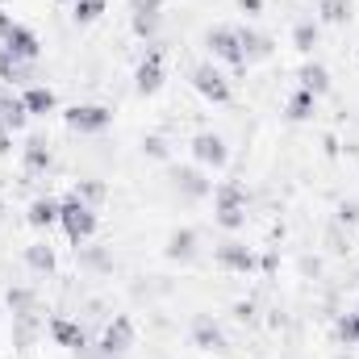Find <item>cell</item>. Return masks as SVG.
<instances>
[{
	"label": "cell",
	"instance_id": "1",
	"mask_svg": "<svg viewBox=\"0 0 359 359\" xmlns=\"http://www.w3.org/2000/svg\"><path fill=\"white\" fill-rule=\"evenodd\" d=\"M59 226L72 238V247H84L96 234V209L84 205L80 196H67V201H59Z\"/></svg>",
	"mask_w": 359,
	"mask_h": 359
},
{
	"label": "cell",
	"instance_id": "2",
	"mask_svg": "<svg viewBox=\"0 0 359 359\" xmlns=\"http://www.w3.org/2000/svg\"><path fill=\"white\" fill-rule=\"evenodd\" d=\"M205 46H209V55H213V59L230 63L234 72H238V67H247L243 38H238V29H234V25H213V29L205 34Z\"/></svg>",
	"mask_w": 359,
	"mask_h": 359
},
{
	"label": "cell",
	"instance_id": "3",
	"mask_svg": "<svg viewBox=\"0 0 359 359\" xmlns=\"http://www.w3.org/2000/svg\"><path fill=\"white\" fill-rule=\"evenodd\" d=\"M63 121L76 134H104L113 126V109H104V104H76V109L63 113Z\"/></svg>",
	"mask_w": 359,
	"mask_h": 359
},
{
	"label": "cell",
	"instance_id": "4",
	"mask_svg": "<svg viewBox=\"0 0 359 359\" xmlns=\"http://www.w3.org/2000/svg\"><path fill=\"white\" fill-rule=\"evenodd\" d=\"M0 46L17 59V63H34L38 55H42V42H38V34L34 29H25L21 21H13L4 34H0Z\"/></svg>",
	"mask_w": 359,
	"mask_h": 359
},
{
	"label": "cell",
	"instance_id": "5",
	"mask_svg": "<svg viewBox=\"0 0 359 359\" xmlns=\"http://www.w3.org/2000/svg\"><path fill=\"white\" fill-rule=\"evenodd\" d=\"M192 159H196L201 168H209V172H222V168L230 163L226 138H222V134H213V130H201V134L192 138Z\"/></svg>",
	"mask_w": 359,
	"mask_h": 359
},
{
	"label": "cell",
	"instance_id": "6",
	"mask_svg": "<svg viewBox=\"0 0 359 359\" xmlns=\"http://www.w3.org/2000/svg\"><path fill=\"white\" fill-rule=\"evenodd\" d=\"M192 88L201 92L205 100H213V104H230V80L213 67V63H201V67H192Z\"/></svg>",
	"mask_w": 359,
	"mask_h": 359
},
{
	"label": "cell",
	"instance_id": "7",
	"mask_svg": "<svg viewBox=\"0 0 359 359\" xmlns=\"http://www.w3.org/2000/svg\"><path fill=\"white\" fill-rule=\"evenodd\" d=\"M130 347H134V322L117 313V318L104 326V334H100V355H104V359H117V355H126Z\"/></svg>",
	"mask_w": 359,
	"mask_h": 359
},
{
	"label": "cell",
	"instance_id": "8",
	"mask_svg": "<svg viewBox=\"0 0 359 359\" xmlns=\"http://www.w3.org/2000/svg\"><path fill=\"white\" fill-rule=\"evenodd\" d=\"M134 88H138V96H151V92L163 88V55H159V50H151V55L138 63V72H134Z\"/></svg>",
	"mask_w": 359,
	"mask_h": 359
},
{
	"label": "cell",
	"instance_id": "9",
	"mask_svg": "<svg viewBox=\"0 0 359 359\" xmlns=\"http://www.w3.org/2000/svg\"><path fill=\"white\" fill-rule=\"evenodd\" d=\"M213 259H217V268H226V271H251V268H255L251 247H243L238 238H226V243L213 251Z\"/></svg>",
	"mask_w": 359,
	"mask_h": 359
},
{
	"label": "cell",
	"instance_id": "10",
	"mask_svg": "<svg viewBox=\"0 0 359 359\" xmlns=\"http://www.w3.org/2000/svg\"><path fill=\"white\" fill-rule=\"evenodd\" d=\"M50 159H55V155H50L46 138H42V134H29L25 147H21V163H25V172H29V176H42V172L50 168Z\"/></svg>",
	"mask_w": 359,
	"mask_h": 359
},
{
	"label": "cell",
	"instance_id": "11",
	"mask_svg": "<svg viewBox=\"0 0 359 359\" xmlns=\"http://www.w3.org/2000/svg\"><path fill=\"white\" fill-rule=\"evenodd\" d=\"M50 339L59 343V347H67V351H84V326L80 322H72V318H50Z\"/></svg>",
	"mask_w": 359,
	"mask_h": 359
},
{
	"label": "cell",
	"instance_id": "12",
	"mask_svg": "<svg viewBox=\"0 0 359 359\" xmlns=\"http://www.w3.org/2000/svg\"><path fill=\"white\" fill-rule=\"evenodd\" d=\"M192 343H196L201 351H222V347H226V334H222V326H217L209 313H201V318L192 322Z\"/></svg>",
	"mask_w": 359,
	"mask_h": 359
},
{
	"label": "cell",
	"instance_id": "13",
	"mask_svg": "<svg viewBox=\"0 0 359 359\" xmlns=\"http://www.w3.org/2000/svg\"><path fill=\"white\" fill-rule=\"evenodd\" d=\"M172 180H176L180 192H184V196H192V201L213 196V180H205L196 168H176V172H172Z\"/></svg>",
	"mask_w": 359,
	"mask_h": 359
},
{
	"label": "cell",
	"instance_id": "14",
	"mask_svg": "<svg viewBox=\"0 0 359 359\" xmlns=\"http://www.w3.org/2000/svg\"><path fill=\"white\" fill-rule=\"evenodd\" d=\"M217 209H247V188L238 180H222L213 184V213Z\"/></svg>",
	"mask_w": 359,
	"mask_h": 359
},
{
	"label": "cell",
	"instance_id": "15",
	"mask_svg": "<svg viewBox=\"0 0 359 359\" xmlns=\"http://www.w3.org/2000/svg\"><path fill=\"white\" fill-rule=\"evenodd\" d=\"M25 222H29L34 230L55 226V222H59V201H55V196H34L29 209H25Z\"/></svg>",
	"mask_w": 359,
	"mask_h": 359
},
{
	"label": "cell",
	"instance_id": "16",
	"mask_svg": "<svg viewBox=\"0 0 359 359\" xmlns=\"http://www.w3.org/2000/svg\"><path fill=\"white\" fill-rule=\"evenodd\" d=\"M21 104H25V113L29 117H46V113H55V92L50 88H42V84H34V88H25L21 92Z\"/></svg>",
	"mask_w": 359,
	"mask_h": 359
},
{
	"label": "cell",
	"instance_id": "17",
	"mask_svg": "<svg viewBox=\"0 0 359 359\" xmlns=\"http://www.w3.org/2000/svg\"><path fill=\"white\" fill-rule=\"evenodd\" d=\"M196 255V230H172L168 234V259H192Z\"/></svg>",
	"mask_w": 359,
	"mask_h": 359
},
{
	"label": "cell",
	"instance_id": "18",
	"mask_svg": "<svg viewBox=\"0 0 359 359\" xmlns=\"http://www.w3.org/2000/svg\"><path fill=\"white\" fill-rule=\"evenodd\" d=\"M238 38H243V55H247V63H251V59H268L271 55V38L268 34H255V29L238 25Z\"/></svg>",
	"mask_w": 359,
	"mask_h": 359
},
{
	"label": "cell",
	"instance_id": "19",
	"mask_svg": "<svg viewBox=\"0 0 359 359\" xmlns=\"http://www.w3.org/2000/svg\"><path fill=\"white\" fill-rule=\"evenodd\" d=\"M297 80H301V88H305V92H313V96H322V92H330V72H326L322 63H305Z\"/></svg>",
	"mask_w": 359,
	"mask_h": 359
},
{
	"label": "cell",
	"instance_id": "20",
	"mask_svg": "<svg viewBox=\"0 0 359 359\" xmlns=\"http://www.w3.org/2000/svg\"><path fill=\"white\" fill-rule=\"evenodd\" d=\"M313 109H318V96L313 92H305V88H297L292 96H288V121H309L313 117Z\"/></svg>",
	"mask_w": 359,
	"mask_h": 359
},
{
	"label": "cell",
	"instance_id": "21",
	"mask_svg": "<svg viewBox=\"0 0 359 359\" xmlns=\"http://www.w3.org/2000/svg\"><path fill=\"white\" fill-rule=\"evenodd\" d=\"M25 264L38 271V276H46V271H55V251L46 243H34V247H25Z\"/></svg>",
	"mask_w": 359,
	"mask_h": 359
},
{
	"label": "cell",
	"instance_id": "22",
	"mask_svg": "<svg viewBox=\"0 0 359 359\" xmlns=\"http://www.w3.org/2000/svg\"><path fill=\"white\" fill-rule=\"evenodd\" d=\"M292 46L309 55V50L318 46V21H297V29H292Z\"/></svg>",
	"mask_w": 359,
	"mask_h": 359
},
{
	"label": "cell",
	"instance_id": "23",
	"mask_svg": "<svg viewBox=\"0 0 359 359\" xmlns=\"http://www.w3.org/2000/svg\"><path fill=\"white\" fill-rule=\"evenodd\" d=\"M351 17V0H322V21L326 25H343Z\"/></svg>",
	"mask_w": 359,
	"mask_h": 359
},
{
	"label": "cell",
	"instance_id": "24",
	"mask_svg": "<svg viewBox=\"0 0 359 359\" xmlns=\"http://www.w3.org/2000/svg\"><path fill=\"white\" fill-rule=\"evenodd\" d=\"M100 13H104V0H80V4H72V17H76L80 25L100 21Z\"/></svg>",
	"mask_w": 359,
	"mask_h": 359
},
{
	"label": "cell",
	"instance_id": "25",
	"mask_svg": "<svg viewBox=\"0 0 359 359\" xmlns=\"http://www.w3.org/2000/svg\"><path fill=\"white\" fill-rule=\"evenodd\" d=\"M213 222H217L222 230H230V234H234V230H243V226H247V209H217V213H213Z\"/></svg>",
	"mask_w": 359,
	"mask_h": 359
},
{
	"label": "cell",
	"instance_id": "26",
	"mask_svg": "<svg viewBox=\"0 0 359 359\" xmlns=\"http://www.w3.org/2000/svg\"><path fill=\"white\" fill-rule=\"evenodd\" d=\"M72 196H80L84 205H96V201H104V184H96V180H80Z\"/></svg>",
	"mask_w": 359,
	"mask_h": 359
},
{
	"label": "cell",
	"instance_id": "27",
	"mask_svg": "<svg viewBox=\"0 0 359 359\" xmlns=\"http://www.w3.org/2000/svg\"><path fill=\"white\" fill-rule=\"evenodd\" d=\"M339 339H343L347 347H355L359 343V309L355 313H347V318H339Z\"/></svg>",
	"mask_w": 359,
	"mask_h": 359
},
{
	"label": "cell",
	"instance_id": "28",
	"mask_svg": "<svg viewBox=\"0 0 359 359\" xmlns=\"http://www.w3.org/2000/svg\"><path fill=\"white\" fill-rule=\"evenodd\" d=\"M8 305H13L17 318H25L29 305H34V292H29V288H8Z\"/></svg>",
	"mask_w": 359,
	"mask_h": 359
},
{
	"label": "cell",
	"instance_id": "29",
	"mask_svg": "<svg viewBox=\"0 0 359 359\" xmlns=\"http://www.w3.org/2000/svg\"><path fill=\"white\" fill-rule=\"evenodd\" d=\"M21 67H25V63H17V59H13V55H8V50L0 46V80H4V84L21 80Z\"/></svg>",
	"mask_w": 359,
	"mask_h": 359
},
{
	"label": "cell",
	"instance_id": "30",
	"mask_svg": "<svg viewBox=\"0 0 359 359\" xmlns=\"http://www.w3.org/2000/svg\"><path fill=\"white\" fill-rule=\"evenodd\" d=\"M142 151H147V155H151V159H168V142H163V138H159V134H151V138H147V142H142Z\"/></svg>",
	"mask_w": 359,
	"mask_h": 359
},
{
	"label": "cell",
	"instance_id": "31",
	"mask_svg": "<svg viewBox=\"0 0 359 359\" xmlns=\"http://www.w3.org/2000/svg\"><path fill=\"white\" fill-rule=\"evenodd\" d=\"M339 217H343V222H359V201H347V205L339 209Z\"/></svg>",
	"mask_w": 359,
	"mask_h": 359
},
{
	"label": "cell",
	"instance_id": "32",
	"mask_svg": "<svg viewBox=\"0 0 359 359\" xmlns=\"http://www.w3.org/2000/svg\"><path fill=\"white\" fill-rule=\"evenodd\" d=\"M163 0H134V13H159Z\"/></svg>",
	"mask_w": 359,
	"mask_h": 359
},
{
	"label": "cell",
	"instance_id": "33",
	"mask_svg": "<svg viewBox=\"0 0 359 359\" xmlns=\"http://www.w3.org/2000/svg\"><path fill=\"white\" fill-rule=\"evenodd\" d=\"M238 8H243L247 17H255V13H264V0H238Z\"/></svg>",
	"mask_w": 359,
	"mask_h": 359
},
{
	"label": "cell",
	"instance_id": "34",
	"mask_svg": "<svg viewBox=\"0 0 359 359\" xmlns=\"http://www.w3.org/2000/svg\"><path fill=\"white\" fill-rule=\"evenodd\" d=\"M0 217H4V201H0Z\"/></svg>",
	"mask_w": 359,
	"mask_h": 359
},
{
	"label": "cell",
	"instance_id": "35",
	"mask_svg": "<svg viewBox=\"0 0 359 359\" xmlns=\"http://www.w3.org/2000/svg\"><path fill=\"white\" fill-rule=\"evenodd\" d=\"M0 104H4V92H0Z\"/></svg>",
	"mask_w": 359,
	"mask_h": 359
},
{
	"label": "cell",
	"instance_id": "36",
	"mask_svg": "<svg viewBox=\"0 0 359 359\" xmlns=\"http://www.w3.org/2000/svg\"><path fill=\"white\" fill-rule=\"evenodd\" d=\"M67 4H80V0H67Z\"/></svg>",
	"mask_w": 359,
	"mask_h": 359
},
{
	"label": "cell",
	"instance_id": "37",
	"mask_svg": "<svg viewBox=\"0 0 359 359\" xmlns=\"http://www.w3.org/2000/svg\"><path fill=\"white\" fill-rule=\"evenodd\" d=\"M355 309H359V305H355Z\"/></svg>",
	"mask_w": 359,
	"mask_h": 359
}]
</instances>
